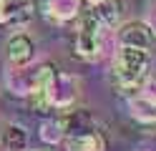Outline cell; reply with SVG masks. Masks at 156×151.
Masks as SVG:
<instances>
[{
  "label": "cell",
  "instance_id": "8fae6325",
  "mask_svg": "<svg viewBox=\"0 0 156 151\" xmlns=\"http://www.w3.org/2000/svg\"><path fill=\"white\" fill-rule=\"evenodd\" d=\"M144 23H146V25H149V28H151V33L156 35V3L151 5V10H149V18H146V20H144Z\"/></svg>",
  "mask_w": 156,
  "mask_h": 151
},
{
  "label": "cell",
  "instance_id": "5bb4252c",
  "mask_svg": "<svg viewBox=\"0 0 156 151\" xmlns=\"http://www.w3.org/2000/svg\"><path fill=\"white\" fill-rule=\"evenodd\" d=\"M41 151H43V149H41Z\"/></svg>",
  "mask_w": 156,
  "mask_h": 151
},
{
  "label": "cell",
  "instance_id": "7a4b0ae2",
  "mask_svg": "<svg viewBox=\"0 0 156 151\" xmlns=\"http://www.w3.org/2000/svg\"><path fill=\"white\" fill-rule=\"evenodd\" d=\"M106 33H108V28L93 15V10L91 8L83 10L81 20H78V28H76V53L81 58H88V60L98 58Z\"/></svg>",
  "mask_w": 156,
  "mask_h": 151
},
{
  "label": "cell",
  "instance_id": "277c9868",
  "mask_svg": "<svg viewBox=\"0 0 156 151\" xmlns=\"http://www.w3.org/2000/svg\"><path fill=\"white\" fill-rule=\"evenodd\" d=\"M66 151H106V134L96 126L78 134H66Z\"/></svg>",
  "mask_w": 156,
  "mask_h": 151
},
{
  "label": "cell",
  "instance_id": "7c38bea8",
  "mask_svg": "<svg viewBox=\"0 0 156 151\" xmlns=\"http://www.w3.org/2000/svg\"><path fill=\"white\" fill-rule=\"evenodd\" d=\"M13 3H15V5H25L28 0H13Z\"/></svg>",
  "mask_w": 156,
  "mask_h": 151
},
{
  "label": "cell",
  "instance_id": "6da1fadb",
  "mask_svg": "<svg viewBox=\"0 0 156 151\" xmlns=\"http://www.w3.org/2000/svg\"><path fill=\"white\" fill-rule=\"evenodd\" d=\"M149 68H151L149 50L121 45L119 53H116V60H113V70H111L116 93L133 98L141 91V86L149 81Z\"/></svg>",
  "mask_w": 156,
  "mask_h": 151
},
{
  "label": "cell",
  "instance_id": "8992f818",
  "mask_svg": "<svg viewBox=\"0 0 156 151\" xmlns=\"http://www.w3.org/2000/svg\"><path fill=\"white\" fill-rule=\"evenodd\" d=\"M35 53V43L28 33H13L8 38V60L13 66H25Z\"/></svg>",
  "mask_w": 156,
  "mask_h": 151
},
{
  "label": "cell",
  "instance_id": "9c48e42d",
  "mask_svg": "<svg viewBox=\"0 0 156 151\" xmlns=\"http://www.w3.org/2000/svg\"><path fill=\"white\" fill-rule=\"evenodd\" d=\"M41 136L48 141V144H61V141L66 138L63 121H61V118H48V121H43V126H41Z\"/></svg>",
  "mask_w": 156,
  "mask_h": 151
},
{
  "label": "cell",
  "instance_id": "5b68a950",
  "mask_svg": "<svg viewBox=\"0 0 156 151\" xmlns=\"http://www.w3.org/2000/svg\"><path fill=\"white\" fill-rule=\"evenodd\" d=\"M119 40H121V45L149 50L151 43H154V33H151V28L146 25L144 20H131V23L121 25V30H119Z\"/></svg>",
  "mask_w": 156,
  "mask_h": 151
},
{
  "label": "cell",
  "instance_id": "4fadbf2b",
  "mask_svg": "<svg viewBox=\"0 0 156 151\" xmlns=\"http://www.w3.org/2000/svg\"><path fill=\"white\" fill-rule=\"evenodd\" d=\"M88 3H101V0H88Z\"/></svg>",
  "mask_w": 156,
  "mask_h": 151
},
{
  "label": "cell",
  "instance_id": "3957f363",
  "mask_svg": "<svg viewBox=\"0 0 156 151\" xmlns=\"http://www.w3.org/2000/svg\"><path fill=\"white\" fill-rule=\"evenodd\" d=\"M28 3L51 23H66L81 10V0H28Z\"/></svg>",
  "mask_w": 156,
  "mask_h": 151
},
{
  "label": "cell",
  "instance_id": "ba28073f",
  "mask_svg": "<svg viewBox=\"0 0 156 151\" xmlns=\"http://www.w3.org/2000/svg\"><path fill=\"white\" fill-rule=\"evenodd\" d=\"M25 141H28L25 128L15 126V124H10V126L5 128V134H3V146H5L8 151H23Z\"/></svg>",
  "mask_w": 156,
  "mask_h": 151
},
{
  "label": "cell",
  "instance_id": "52a82bcc",
  "mask_svg": "<svg viewBox=\"0 0 156 151\" xmlns=\"http://www.w3.org/2000/svg\"><path fill=\"white\" fill-rule=\"evenodd\" d=\"M131 113L139 118V121H144V124H156V103L146 101L139 93L131 98Z\"/></svg>",
  "mask_w": 156,
  "mask_h": 151
},
{
  "label": "cell",
  "instance_id": "30bf717a",
  "mask_svg": "<svg viewBox=\"0 0 156 151\" xmlns=\"http://www.w3.org/2000/svg\"><path fill=\"white\" fill-rule=\"evenodd\" d=\"M20 8H23V5H15L13 0H0V23L20 20Z\"/></svg>",
  "mask_w": 156,
  "mask_h": 151
}]
</instances>
